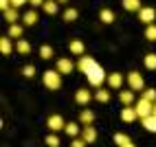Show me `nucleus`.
Segmentation results:
<instances>
[{
	"instance_id": "1",
	"label": "nucleus",
	"mask_w": 156,
	"mask_h": 147,
	"mask_svg": "<svg viewBox=\"0 0 156 147\" xmlns=\"http://www.w3.org/2000/svg\"><path fill=\"white\" fill-rule=\"evenodd\" d=\"M86 79H88V83L92 88H101V83L108 79V75H106V70H103L99 64H95L88 72H86Z\"/></svg>"
},
{
	"instance_id": "2",
	"label": "nucleus",
	"mask_w": 156,
	"mask_h": 147,
	"mask_svg": "<svg viewBox=\"0 0 156 147\" xmlns=\"http://www.w3.org/2000/svg\"><path fill=\"white\" fill-rule=\"evenodd\" d=\"M42 81H44V86L48 90H59L62 88V75L53 68V70H46L44 75H42Z\"/></svg>"
},
{
	"instance_id": "3",
	"label": "nucleus",
	"mask_w": 156,
	"mask_h": 147,
	"mask_svg": "<svg viewBox=\"0 0 156 147\" xmlns=\"http://www.w3.org/2000/svg\"><path fill=\"white\" fill-rule=\"evenodd\" d=\"M134 108H136V114H139V119H141V121L154 114V103L147 101V99H143V97H141L136 103H134Z\"/></svg>"
},
{
	"instance_id": "4",
	"label": "nucleus",
	"mask_w": 156,
	"mask_h": 147,
	"mask_svg": "<svg viewBox=\"0 0 156 147\" xmlns=\"http://www.w3.org/2000/svg\"><path fill=\"white\" fill-rule=\"evenodd\" d=\"M128 86H130V90H134V92H139V90H145V81H143V75H141V72H136V70L128 72Z\"/></svg>"
},
{
	"instance_id": "5",
	"label": "nucleus",
	"mask_w": 156,
	"mask_h": 147,
	"mask_svg": "<svg viewBox=\"0 0 156 147\" xmlns=\"http://www.w3.org/2000/svg\"><path fill=\"white\" fill-rule=\"evenodd\" d=\"M46 128L51 130V132H59V130H64L66 128V123H64V119H62L59 117V114H51V117H48V121H46Z\"/></svg>"
},
{
	"instance_id": "6",
	"label": "nucleus",
	"mask_w": 156,
	"mask_h": 147,
	"mask_svg": "<svg viewBox=\"0 0 156 147\" xmlns=\"http://www.w3.org/2000/svg\"><path fill=\"white\" fill-rule=\"evenodd\" d=\"M55 70L59 72V75H70V72L75 70V64H73V59H68V57H59Z\"/></svg>"
},
{
	"instance_id": "7",
	"label": "nucleus",
	"mask_w": 156,
	"mask_h": 147,
	"mask_svg": "<svg viewBox=\"0 0 156 147\" xmlns=\"http://www.w3.org/2000/svg\"><path fill=\"white\" fill-rule=\"evenodd\" d=\"M139 20H141V22H145V26H147V24H154V20H156V9L143 7L141 11H139Z\"/></svg>"
},
{
	"instance_id": "8",
	"label": "nucleus",
	"mask_w": 156,
	"mask_h": 147,
	"mask_svg": "<svg viewBox=\"0 0 156 147\" xmlns=\"http://www.w3.org/2000/svg\"><path fill=\"white\" fill-rule=\"evenodd\" d=\"M136 119H139L136 108H134V106H123V110H121V121L123 123H132V121H136Z\"/></svg>"
},
{
	"instance_id": "9",
	"label": "nucleus",
	"mask_w": 156,
	"mask_h": 147,
	"mask_svg": "<svg viewBox=\"0 0 156 147\" xmlns=\"http://www.w3.org/2000/svg\"><path fill=\"white\" fill-rule=\"evenodd\" d=\"M81 138H84L88 145L95 143L97 141V130L92 128V125H84V128H81Z\"/></svg>"
},
{
	"instance_id": "10",
	"label": "nucleus",
	"mask_w": 156,
	"mask_h": 147,
	"mask_svg": "<svg viewBox=\"0 0 156 147\" xmlns=\"http://www.w3.org/2000/svg\"><path fill=\"white\" fill-rule=\"evenodd\" d=\"M97 64V61H95V57H79V61H77V70H81V72H84V75H86V72L92 68V66H95Z\"/></svg>"
},
{
	"instance_id": "11",
	"label": "nucleus",
	"mask_w": 156,
	"mask_h": 147,
	"mask_svg": "<svg viewBox=\"0 0 156 147\" xmlns=\"http://www.w3.org/2000/svg\"><path fill=\"white\" fill-rule=\"evenodd\" d=\"M123 79H126V77H123L121 72H110L106 81H108V86H110V88H114V90H119V88L123 86Z\"/></svg>"
},
{
	"instance_id": "12",
	"label": "nucleus",
	"mask_w": 156,
	"mask_h": 147,
	"mask_svg": "<svg viewBox=\"0 0 156 147\" xmlns=\"http://www.w3.org/2000/svg\"><path fill=\"white\" fill-rule=\"evenodd\" d=\"M90 99H92V92L86 90V88H79V90L75 92V103H79V106H86Z\"/></svg>"
},
{
	"instance_id": "13",
	"label": "nucleus",
	"mask_w": 156,
	"mask_h": 147,
	"mask_svg": "<svg viewBox=\"0 0 156 147\" xmlns=\"http://www.w3.org/2000/svg\"><path fill=\"white\" fill-rule=\"evenodd\" d=\"M119 101L123 103V106H134V90H123V92H119Z\"/></svg>"
},
{
	"instance_id": "14",
	"label": "nucleus",
	"mask_w": 156,
	"mask_h": 147,
	"mask_svg": "<svg viewBox=\"0 0 156 147\" xmlns=\"http://www.w3.org/2000/svg\"><path fill=\"white\" fill-rule=\"evenodd\" d=\"M79 123L81 125H92V123H95V112H92V110H81Z\"/></svg>"
},
{
	"instance_id": "15",
	"label": "nucleus",
	"mask_w": 156,
	"mask_h": 147,
	"mask_svg": "<svg viewBox=\"0 0 156 147\" xmlns=\"http://www.w3.org/2000/svg\"><path fill=\"white\" fill-rule=\"evenodd\" d=\"M68 48H70L73 55H84V51H86V46H84V42H81V40H73L68 44Z\"/></svg>"
},
{
	"instance_id": "16",
	"label": "nucleus",
	"mask_w": 156,
	"mask_h": 147,
	"mask_svg": "<svg viewBox=\"0 0 156 147\" xmlns=\"http://www.w3.org/2000/svg\"><path fill=\"white\" fill-rule=\"evenodd\" d=\"M13 44H11V37H0V53L2 55H11Z\"/></svg>"
},
{
	"instance_id": "17",
	"label": "nucleus",
	"mask_w": 156,
	"mask_h": 147,
	"mask_svg": "<svg viewBox=\"0 0 156 147\" xmlns=\"http://www.w3.org/2000/svg\"><path fill=\"white\" fill-rule=\"evenodd\" d=\"M99 20H101L103 24H112L114 22V11H112V9H101Z\"/></svg>"
},
{
	"instance_id": "18",
	"label": "nucleus",
	"mask_w": 156,
	"mask_h": 147,
	"mask_svg": "<svg viewBox=\"0 0 156 147\" xmlns=\"http://www.w3.org/2000/svg\"><path fill=\"white\" fill-rule=\"evenodd\" d=\"M123 9H126V11H141V0H123Z\"/></svg>"
},
{
	"instance_id": "19",
	"label": "nucleus",
	"mask_w": 156,
	"mask_h": 147,
	"mask_svg": "<svg viewBox=\"0 0 156 147\" xmlns=\"http://www.w3.org/2000/svg\"><path fill=\"white\" fill-rule=\"evenodd\" d=\"M22 22H24L27 26H33V24L37 22V13L33 11V9H29V11H24V16H22Z\"/></svg>"
},
{
	"instance_id": "20",
	"label": "nucleus",
	"mask_w": 156,
	"mask_h": 147,
	"mask_svg": "<svg viewBox=\"0 0 156 147\" xmlns=\"http://www.w3.org/2000/svg\"><path fill=\"white\" fill-rule=\"evenodd\" d=\"M64 132L70 136V138H77V136L81 134V128H79V125L77 123H66V128H64Z\"/></svg>"
},
{
	"instance_id": "21",
	"label": "nucleus",
	"mask_w": 156,
	"mask_h": 147,
	"mask_svg": "<svg viewBox=\"0 0 156 147\" xmlns=\"http://www.w3.org/2000/svg\"><path fill=\"white\" fill-rule=\"evenodd\" d=\"M2 16H5V20H7L9 24H18V9H16V7L7 9V11H5Z\"/></svg>"
},
{
	"instance_id": "22",
	"label": "nucleus",
	"mask_w": 156,
	"mask_h": 147,
	"mask_svg": "<svg viewBox=\"0 0 156 147\" xmlns=\"http://www.w3.org/2000/svg\"><path fill=\"white\" fill-rule=\"evenodd\" d=\"M95 99H97L99 103H108V101H110V90L97 88V92H95Z\"/></svg>"
},
{
	"instance_id": "23",
	"label": "nucleus",
	"mask_w": 156,
	"mask_h": 147,
	"mask_svg": "<svg viewBox=\"0 0 156 147\" xmlns=\"http://www.w3.org/2000/svg\"><path fill=\"white\" fill-rule=\"evenodd\" d=\"M143 64H145L147 70H156V55L154 53H147V55L143 57Z\"/></svg>"
},
{
	"instance_id": "24",
	"label": "nucleus",
	"mask_w": 156,
	"mask_h": 147,
	"mask_svg": "<svg viewBox=\"0 0 156 147\" xmlns=\"http://www.w3.org/2000/svg\"><path fill=\"white\" fill-rule=\"evenodd\" d=\"M16 51H18L20 55H27L29 51H31V44H29L27 40H18V42H16Z\"/></svg>"
},
{
	"instance_id": "25",
	"label": "nucleus",
	"mask_w": 156,
	"mask_h": 147,
	"mask_svg": "<svg viewBox=\"0 0 156 147\" xmlns=\"http://www.w3.org/2000/svg\"><path fill=\"white\" fill-rule=\"evenodd\" d=\"M143 128L147 132H156V114H152V117L143 119Z\"/></svg>"
},
{
	"instance_id": "26",
	"label": "nucleus",
	"mask_w": 156,
	"mask_h": 147,
	"mask_svg": "<svg viewBox=\"0 0 156 147\" xmlns=\"http://www.w3.org/2000/svg\"><path fill=\"white\" fill-rule=\"evenodd\" d=\"M57 7H59V5L55 2V0H46L42 9H44V11H46L48 16H55V13H57Z\"/></svg>"
},
{
	"instance_id": "27",
	"label": "nucleus",
	"mask_w": 156,
	"mask_h": 147,
	"mask_svg": "<svg viewBox=\"0 0 156 147\" xmlns=\"http://www.w3.org/2000/svg\"><path fill=\"white\" fill-rule=\"evenodd\" d=\"M9 37L22 40V26H20V24H11V26H9Z\"/></svg>"
},
{
	"instance_id": "28",
	"label": "nucleus",
	"mask_w": 156,
	"mask_h": 147,
	"mask_svg": "<svg viewBox=\"0 0 156 147\" xmlns=\"http://www.w3.org/2000/svg\"><path fill=\"white\" fill-rule=\"evenodd\" d=\"M44 143H46L48 147H59V145H62V143H59V136H57L55 132H51L46 138H44Z\"/></svg>"
},
{
	"instance_id": "29",
	"label": "nucleus",
	"mask_w": 156,
	"mask_h": 147,
	"mask_svg": "<svg viewBox=\"0 0 156 147\" xmlns=\"http://www.w3.org/2000/svg\"><path fill=\"white\" fill-rule=\"evenodd\" d=\"M145 40H147V42H156V24H147V26H145Z\"/></svg>"
},
{
	"instance_id": "30",
	"label": "nucleus",
	"mask_w": 156,
	"mask_h": 147,
	"mask_svg": "<svg viewBox=\"0 0 156 147\" xmlns=\"http://www.w3.org/2000/svg\"><path fill=\"white\" fill-rule=\"evenodd\" d=\"M114 143H117L119 147H126V145H130L132 141H130V136H126V134H114Z\"/></svg>"
},
{
	"instance_id": "31",
	"label": "nucleus",
	"mask_w": 156,
	"mask_h": 147,
	"mask_svg": "<svg viewBox=\"0 0 156 147\" xmlns=\"http://www.w3.org/2000/svg\"><path fill=\"white\" fill-rule=\"evenodd\" d=\"M40 57H42V59H51V57H53V46H48V44L40 46Z\"/></svg>"
},
{
	"instance_id": "32",
	"label": "nucleus",
	"mask_w": 156,
	"mask_h": 147,
	"mask_svg": "<svg viewBox=\"0 0 156 147\" xmlns=\"http://www.w3.org/2000/svg\"><path fill=\"white\" fill-rule=\"evenodd\" d=\"M79 18V13H77V9H66V11H64V22H73V20H77Z\"/></svg>"
},
{
	"instance_id": "33",
	"label": "nucleus",
	"mask_w": 156,
	"mask_h": 147,
	"mask_svg": "<svg viewBox=\"0 0 156 147\" xmlns=\"http://www.w3.org/2000/svg\"><path fill=\"white\" fill-rule=\"evenodd\" d=\"M143 99H147V101L156 103V90H154V88H147V90L143 92Z\"/></svg>"
},
{
	"instance_id": "34",
	"label": "nucleus",
	"mask_w": 156,
	"mask_h": 147,
	"mask_svg": "<svg viewBox=\"0 0 156 147\" xmlns=\"http://www.w3.org/2000/svg\"><path fill=\"white\" fill-rule=\"evenodd\" d=\"M22 75L31 79V77L35 75V66H31V64H29V66H24V68H22Z\"/></svg>"
},
{
	"instance_id": "35",
	"label": "nucleus",
	"mask_w": 156,
	"mask_h": 147,
	"mask_svg": "<svg viewBox=\"0 0 156 147\" xmlns=\"http://www.w3.org/2000/svg\"><path fill=\"white\" fill-rule=\"evenodd\" d=\"M86 145H88V143L81 138V136H79V138H73V143H70V147H86Z\"/></svg>"
},
{
	"instance_id": "36",
	"label": "nucleus",
	"mask_w": 156,
	"mask_h": 147,
	"mask_svg": "<svg viewBox=\"0 0 156 147\" xmlns=\"http://www.w3.org/2000/svg\"><path fill=\"white\" fill-rule=\"evenodd\" d=\"M7 9H11V0H0V11H7Z\"/></svg>"
},
{
	"instance_id": "37",
	"label": "nucleus",
	"mask_w": 156,
	"mask_h": 147,
	"mask_svg": "<svg viewBox=\"0 0 156 147\" xmlns=\"http://www.w3.org/2000/svg\"><path fill=\"white\" fill-rule=\"evenodd\" d=\"M29 0H11V7H16V9H20L22 5H27Z\"/></svg>"
},
{
	"instance_id": "38",
	"label": "nucleus",
	"mask_w": 156,
	"mask_h": 147,
	"mask_svg": "<svg viewBox=\"0 0 156 147\" xmlns=\"http://www.w3.org/2000/svg\"><path fill=\"white\" fill-rule=\"evenodd\" d=\"M44 2H46V0H29L31 7H44Z\"/></svg>"
},
{
	"instance_id": "39",
	"label": "nucleus",
	"mask_w": 156,
	"mask_h": 147,
	"mask_svg": "<svg viewBox=\"0 0 156 147\" xmlns=\"http://www.w3.org/2000/svg\"><path fill=\"white\" fill-rule=\"evenodd\" d=\"M57 2H62V5H64V2H68V0H57Z\"/></svg>"
},
{
	"instance_id": "40",
	"label": "nucleus",
	"mask_w": 156,
	"mask_h": 147,
	"mask_svg": "<svg viewBox=\"0 0 156 147\" xmlns=\"http://www.w3.org/2000/svg\"><path fill=\"white\" fill-rule=\"evenodd\" d=\"M126 147H136V145H132V143H130V145H126Z\"/></svg>"
},
{
	"instance_id": "41",
	"label": "nucleus",
	"mask_w": 156,
	"mask_h": 147,
	"mask_svg": "<svg viewBox=\"0 0 156 147\" xmlns=\"http://www.w3.org/2000/svg\"><path fill=\"white\" fill-rule=\"evenodd\" d=\"M154 114H156V103H154Z\"/></svg>"
}]
</instances>
